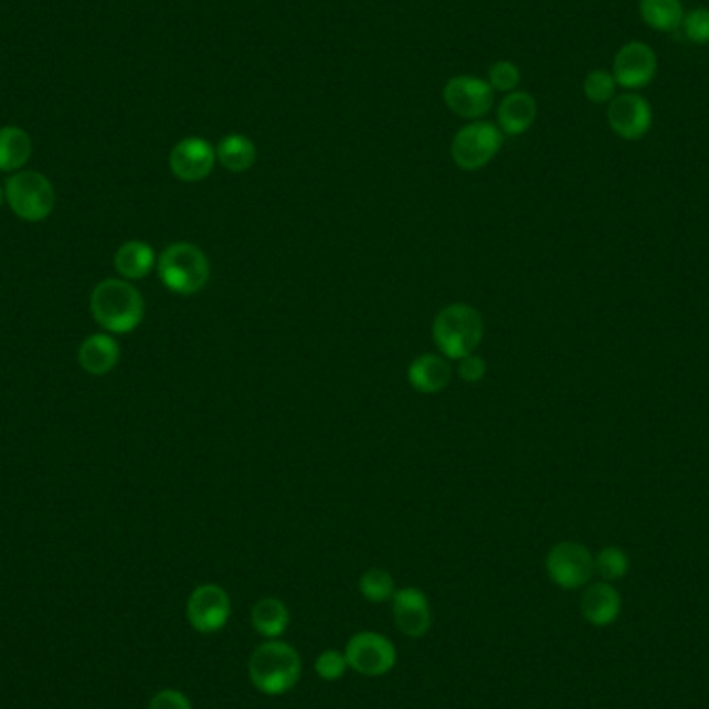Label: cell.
Listing matches in <instances>:
<instances>
[{"label": "cell", "mask_w": 709, "mask_h": 709, "mask_svg": "<svg viewBox=\"0 0 709 709\" xmlns=\"http://www.w3.org/2000/svg\"><path fill=\"white\" fill-rule=\"evenodd\" d=\"M89 307L94 320L115 335L136 330L146 311L141 293L131 283L118 278L102 281L92 293Z\"/></svg>", "instance_id": "cell-1"}, {"label": "cell", "mask_w": 709, "mask_h": 709, "mask_svg": "<svg viewBox=\"0 0 709 709\" xmlns=\"http://www.w3.org/2000/svg\"><path fill=\"white\" fill-rule=\"evenodd\" d=\"M301 658L288 643H262L250 658V678L260 692L278 697L290 691L301 678Z\"/></svg>", "instance_id": "cell-2"}, {"label": "cell", "mask_w": 709, "mask_h": 709, "mask_svg": "<svg viewBox=\"0 0 709 709\" xmlns=\"http://www.w3.org/2000/svg\"><path fill=\"white\" fill-rule=\"evenodd\" d=\"M432 338L446 359L475 353L484 338V318L467 304L446 305L432 326Z\"/></svg>", "instance_id": "cell-3"}, {"label": "cell", "mask_w": 709, "mask_h": 709, "mask_svg": "<svg viewBox=\"0 0 709 709\" xmlns=\"http://www.w3.org/2000/svg\"><path fill=\"white\" fill-rule=\"evenodd\" d=\"M158 274L172 293L195 295L210 281V262L198 245L174 243L158 257Z\"/></svg>", "instance_id": "cell-4"}, {"label": "cell", "mask_w": 709, "mask_h": 709, "mask_svg": "<svg viewBox=\"0 0 709 709\" xmlns=\"http://www.w3.org/2000/svg\"><path fill=\"white\" fill-rule=\"evenodd\" d=\"M505 134L490 120H472L453 137L451 156L461 170H479L488 167L502 148Z\"/></svg>", "instance_id": "cell-5"}, {"label": "cell", "mask_w": 709, "mask_h": 709, "mask_svg": "<svg viewBox=\"0 0 709 709\" xmlns=\"http://www.w3.org/2000/svg\"><path fill=\"white\" fill-rule=\"evenodd\" d=\"M4 198L19 219L40 222L54 210L51 181L35 170L15 172L4 187Z\"/></svg>", "instance_id": "cell-6"}, {"label": "cell", "mask_w": 709, "mask_h": 709, "mask_svg": "<svg viewBox=\"0 0 709 709\" xmlns=\"http://www.w3.org/2000/svg\"><path fill=\"white\" fill-rule=\"evenodd\" d=\"M546 571L558 588L579 590L590 583L595 573V560L583 543L560 541L546 557Z\"/></svg>", "instance_id": "cell-7"}, {"label": "cell", "mask_w": 709, "mask_h": 709, "mask_svg": "<svg viewBox=\"0 0 709 709\" xmlns=\"http://www.w3.org/2000/svg\"><path fill=\"white\" fill-rule=\"evenodd\" d=\"M345 656L349 662V668H353L359 675L372 676V678L389 675L396 664L394 643L373 631H361L353 635L347 642Z\"/></svg>", "instance_id": "cell-8"}, {"label": "cell", "mask_w": 709, "mask_h": 709, "mask_svg": "<svg viewBox=\"0 0 709 709\" xmlns=\"http://www.w3.org/2000/svg\"><path fill=\"white\" fill-rule=\"evenodd\" d=\"M612 75L626 92L643 89L658 75V54L639 40L626 42L612 59Z\"/></svg>", "instance_id": "cell-9"}, {"label": "cell", "mask_w": 709, "mask_h": 709, "mask_svg": "<svg viewBox=\"0 0 709 709\" xmlns=\"http://www.w3.org/2000/svg\"><path fill=\"white\" fill-rule=\"evenodd\" d=\"M606 120L614 136L626 141H639L654 125V108L642 94L623 92L609 102Z\"/></svg>", "instance_id": "cell-10"}, {"label": "cell", "mask_w": 709, "mask_h": 709, "mask_svg": "<svg viewBox=\"0 0 709 709\" xmlns=\"http://www.w3.org/2000/svg\"><path fill=\"white\" fill-rule=\"evenodd\" d=\"M442 98L456 117L482 120L494 106V89L482 77L456 75L444 85Z\"/></svg>", "instance_id": "cell-11"}, {"label": "cell", "mask_w": 709, "mask_h": 709, "mask_svg": "<svg viewBox=\"0 0 709 709\" xmlns=\"http://www.w3.org/2000/svg\"><path fill=\"white\" fill-rule=\"evenodd\" d=\"M231 618V597L214 583L195 588L187 600V621L198 633L212 635L222 631Z\"/></svg>", "instance_id": "cell-12"}, {"label": "cell", "mask_w": 709, "mask_h": 709, "mask_svg": "<svg viewBox=\"0 0 709 709\" xmlns=\"http://www.w3.org/2000/svg\"><path fill=\"white\" fill-rule=\"evenodd\" d=\"M216 162V148L203 137L181 139L169 156L172 174L186 183H198L210 177Z\"/></svg>", "instance_id": "cell-13"}, {"label": "cell", "mask_w": 709, "mask_h": 709, "mask_svg": "<svg viewBox=\"0 0 709 709\" xmlns=\"http://www.w3.org/2000/svg\"><path fill=\"white\" fill-rule=\"evenodd\" d=\"M390 602H392L394 623L403 635L420 639L430 631L432 609L422 590L405 588V590L394 591Z\"/></svg>", "instance_id": "cell-14"}, {"label": "cell", "mask_w": 709, "mask_h": 709, "mask_svg": "<svg viewBox=\"0 0 709 709\" xmlns=\"http://www.w3.org/2000/svg\"><path fill=\"white\" fill-rule=\"evenodd\" d=\"M496 118H498V129L505 136H523L538 118V102L529 92L515 89L498 104Z\"/></svg>", "instance_id": "cell-15"}, {"label": "cell", "mask_w": 709, "mask_h": 709, "mask_svg": "<svg viewBox=\"0 0 709 709\" xmlns=\"http://www.w3.org/2000/svg\"><path fill=\"white\" fill-rule=\"evenodd\" d=\"M621 609H623L621 593L609 581L593 583L581 595V612L590 625L600 626V628L612 625L618 618Z\"/></svg>", "instance_id": "cell-16"}, {"label": "cell", "mask_w": 709, "mask_h": 709, "mask_svg": "<svg viewBox=\"0 0 709 709\" xmlns=\"http://www.w3.org/2000/svg\"><path fill=\"white\" fill-rule=\"evenodd\" d=\"M453 368L446 357L427 353L409 366V384L422 394H438L451 384Z\"/></svg>", "instance_id": "cell-17"}, {"label": "cell", "mask_w": 709, "mask_h": 709, "mask_svg": "<svg viewBox=\"0 0 709 709\" xmlns=\"http://www.w3.org/2000/svg\"><path fill=\"white\" fill-rule=\"evenodd\" d=\"M118 342L108 335H92L80 347V363L92 375L113 372L118 363Z\"/></svg>", "instance_id": "cell-18"}, {"label": "cell", "mask_w": 709, "mask_h": 709, "mask_svg": "<svg viewBox=\"0 0 709 709\" xmlns=\"http://www.w3.org/2000/svg\"><path fill=\"white\" fill-rule=\"evenodd\" d=\"M156 254L152 247L144 241H127L118 247L115 255V268L123 278L139 281L152 272Z\"/></svg>", "instance_id": "cell-19"}, {"label": "cell", "mask_w": 709, "mask_h": 709, "mask_svg": "<svg viewBox=\"0 0 709 709\" xmlns=\"http://www.w3.org/2000/svg\"><path fill=\"white\" fill-rule=\"evenodd\" d=\"M288 623V609L278 597H262L252 609V626L266 639H278L287 631Z\"/></svg>", "instance_id": "cell-20"}, {"label": "cell", "mask_w": 709, "mask_h": 709, "mask_svg": "<svg viewBox=\"0 0 709 709\" xmlns=\"http://www.w3.org/2000/svg\"><path fill=\"white\" fill-rule=\"evenodd\" d=\"M642 21L654 32L670 34L680 30L685 9L680 0H639Z\"/></svg>", "instance_id": "cell-21"}, {"label": "cell", "mask_w": 709, "mask_h": 709, "mask_svg": "<svg viewBox=\"0 0 709 709\" xmlns=\"http://www.w3.org/2000/svg\"><path fill=\"white\" fill-rule=\"evenodd\" d=\"M32 156V137L25 129L7 125L0 127V170L23 169Z\"/></svg>", "instance_id": "cell-22"}, {"label": "cell", "mask_w": 709, "mask_h": 709, "mask_svg": "<svg viewBox=\"0 0 709 709\" xmlns=\"http://www.w3.org/2000/svg\"><path fill=\"white\" fill-rule=\"evenodd\" d=\"M216 160L222 169L229 172H245L252 169L257 160V148L254 141L241 134L222 137L216 146Z\"/></svg>", "instance_id": "cell-23"}, {"label": "cell", "mask_w": 709, "mask_h": 709, "mask_svg": "<svg viewBox=\"0 0 709 709\" xmlns=\"http://www.w3.org/2000/svg\"><path fill=\"white\" fill-rule=\"evenodd\" d=\"M359 591L361 595L372 602V604H382L389 602L394 595V579L389 571L384 569H370L361 574L359 579Z\"/></svg>", "instance_id": "cell-24"}, {"label": "cell", "mask_w": 709, "mask_h": 709, "mask_svg": "<svg viewBox=\"0 0 709 709\" xmlns=\"http://www.w3.org/2000/svg\"><path fill=\"white\" fill-rule=\"evenodd\" d=\"M618 84L609 68H593L583 80V94L593 104H609L616 96Z\"/></svg>", "instance_id": "cell-25"}, {"label": "cell", "mask_w": 709, "mask_h": 709, "mask_svg": "<svg viewBox=\"0 0 709 709\" xmlns=\"http://www.w3.org/2000/svg\"><path fill=\"white\" fill-rule=\"evenodd\" d=\"M593 560H595V573L600 574L609 583L623 579L628 573V567H631L625 550H621L616 546H609V548L600 550L597 557L593 558Z\"/></svg>", "instance_id": "cell-26"}, {"label": "cell", "mask_w": 709, "mask_h": 709, "mask_svg": "<svg viewBox=\"0 0 709 709\" xmlns=\"http://www.w3.org/2000/svg\"><path fill=\"white\" fill-rule=\"evenodd\" d=\"M685 38L695 46L709 44V9L697 7L689 13H685L682 25H680Z\"/></svg>", "instance_id": "cell-27"}, {"label": "cell", "mask_w": 709, "mask_h": 709, "mask_svg": "<svg viewBox=\"0 0 709 709\" xmlns=\"http://www.w3.org/2000/svg\"><path fill=\"white\" fill-rule=\"evenodd\" d=\"M488 84L494 92L510 94L521 84V68L512 61H498L488 71Z\"/></svg>", "instance_id": "cell-28"}, {"label": "cell", "mask_w": 709, "mask_h": 709, "mask_svg": "<svg viewBox=\"0 0 709 709\" xmlns=\"http://www.w3.org/2000/svg\"><path fill=\"white\" fill-rule=\"evenodd\" d=\"M316 675L320 676L321 680L326 682H335L338 678H342L345 673L349 670V662L345 652H337V649H326L321 652L320 656L314 662Z\"/></svg>", "instance_id": "cell-29"}, {"label": "cell", "mask_w": 709, "mask_h": 709, "mask_svg": "<svg viewBox=\"0 0 709 709\" xmlns=\"http://www.w3.org/2000/svg\"><path fill=\"white\" fill-rule=\"evenodd\" d=\"M456 372H458V378H461L463 382L475 384V382L484 380V375L488 372V366H486V361H484L479 354L472 353L463 357V359H458Z\"/></svg>", "instance_id": "cell-30"}, {"label": "cell", "mask_w": 709, "mask_h": 709, "mask_svg": "<svg viewBox=\"0 0 709 709\" xmlns=\"http://www.w3.org/2000/svg\"><path fill=\"white\" fill-rule=\"evenodd\" d=\"M148 709H193L191 701L187 699V695L174 689H165V691L156 692L150 701Z\"/></svg>", "instance_id": "cell-31"}, {"label": "cell", "mask_w": 709, "mask_h": 709, "mask_svg": "<svg viewBox=\"0 0 709 709\" xmlns=\"http://www.w3.org/2000/svg\"><path fill=\"white\" fill-rule=\"evenodd\" d=\"M2 198H4V193H2V189H0V205H2Z\"/></svg>", "instance_id": "cell-32"}]
</instances>
